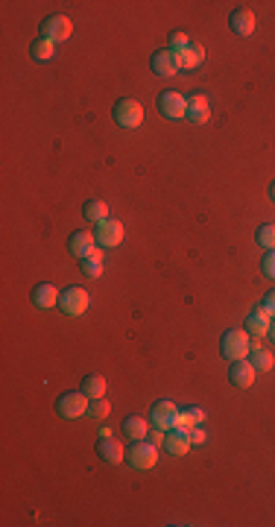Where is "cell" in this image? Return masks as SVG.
Masks as SVG:
<instances>
[{"mask_svg": "<svg viewBox=\"0 0 275 527\" xmlns=\"http://www.w3.org/2000/svg\"><path fill=\"white\" fill-rule=\"evenodd\" d=\"M219 351H223V358L226 360H243L249 358V351H252V340H249V331H240V328H235V331H228L223 334V343H219Z\"/></svg>", "mask_w": 275, "mask_h": 527, "instance_id": "6da1fadb", "label": "cell"}, {"mask_svg": "<svg viewBox=\"0 0 275 527\" xmlns=\"http://www.w3.org/2000/svg\"><path fill=\"white\" fill-rule=\"evenodd\" d=\"M126 460L132 463V469H152L158 463V445H152L150 439H138L126 452Z\"/></svg>", "mask_w": 275, "mask_h": 527, "instance_id": "7a4b0ae2", "label": "cell"}, {"mask_svg": "<svg viewBox=\"0 0 275 527\" xmlns=\"http://www.w3.org/2000/svg\"><path fill=\"white\" fill-rule=\"evenodd\" d=\"M88 408H91V399L85 393H64L56 401V410L62 419H80V416L88 413Z\"/></svg>", "mask_w": 275, "mask_h": 527, "instance_id": "3957f363", "label": "cell"}, {"mask_svg": "<svg viewBox=\"0 0 275 527\" xmlns=\"http://www.w3.org/2000/svg\"><path fill=\"white\" fill-rule=\"evenodd\" d=\"M115 120L123 129H138L141 124H144V106H141L138 100H132V97H126V100H120L115 106Z\"/></svg>", "mask_w": 275, "mask_h": 527, "instance_id": "277c9868", "label": "cell"}, {"mask_svg": "<svg viewBox=\"0 0 275 527\" xmlns=\"http://www.w3.org/2000/svg\"><path fill=\"white\" fill-rule=\"evenodd\" d=\"M179 408H176L173 401H156L152 404V413H150V422L152 428H161V431H173V428H179Z\"/></svg>", "mask_w": 275, "mask_h": 527, "instance_id": "5b68a950", "label": "cell"}, {"mask_svg": "<svg viewBox=\"0 0 275 527\" xmlns=\"http://www.w3.org/2000/svg\"><path fill=\"white\" fill-rule=\"evenodd\" d=\"M94 235H97V244H100L103 249H115V246L123 244L126 229H123V223H120L117 217H108V220H103V223L97 226Z\"/></svg>", "mask_w": 275, "mask_h": 527, "instance_id": "8992f818", "label": "cell"}, {"mask_svg": "<svg viewBox=\"0 0 275 527\" xmlns=\"http://www.w3.org/2000/svg\"><path fill=\"white\" fill-rule=\"evenodd\" d=\"M88 305H91V299H88L85 288H64L62 299H59L62 314H68V316H82L88 311Z\"/></svg>", "mask_w": 275, "mask_h": 527, "instance_id": "52a82bcc", "label": "cell"}, {"mask_svg": "<svg viewBox=\"0 0 275 527\" xmlns=\"http://www.w3.org/2000/svg\"><path fill=\"white\" fill-rule=\"evenodd\" d=\"M71 32H73V24H71L68 15H50V18H44V24H41V36L50 38L53 44L68 41Z\"/></svg>", "mask_w": 275, "mask_h": 527, "instance_id": "ba28073f", "label": "cell"}, {"mask_svg": "<svg viewBox=\"0 0 275 527\" xmlns=\"http://www.w3.org/2000/svg\"><path fill=\"white\" fill-rule=\"evenodd\" d=\"M158 112L170 120H182L188 117V97H182L179 91H164L158 97Z\"/></svg>", "mask_w": 275, "mask_h": 527, "instance_id": "9c48e42d", "label": "cell"}, {"mask_svg": "<svg viewBox=\"0 0 275 527\" xmlns=\"http://www.w3.org/2000/svg\"><path fill=\"white\" fill-rule=\"evenodd\" d=\"M68 246H71V255H76V258H91L94 252H97V235L94 232H88V229H80V232H73L71 235V240H68Z\"/></svg>", "mask_w": 275, "mask_h": 527, "instance_id": "30bf717a", "label": "cell"}, {"mask_svg": "<svg viewBox=\"0 0 275 527\" xmlns=\"http://www.w3.org/2000/svg\"><path fill=\"white\" fill-rule=\"evenodd\" d=\"M150 68L156 76H176L179 73V59H176V50H158V53H152V59H150Z\"/></svg>", "mask_w": 275, "mask_h": 527, "instance_id": "8fae6325", "label": "cell"}, {"mask_svg": "<svg viewBox=\"0 0 275 527\" xmlns=\"http://www.w3.org/2000/svg\"><path fill=\"white\" fill-rule=\"evenodd\" d=\"M255 375H258V369L252 366V360H235L232 364V369H228V378H232V384L235 387H240V390H246V387H252L255 384Z\"/></svg>", "mask_w": 275, "mask_h": 527, "instance_id": "7c38bea8", "label": "cell"}, {"mask_svg": "<svg viewBox=\"0 0 275 527\" xmlns=\"http://www.w3.org/2000/svg\"><path fill=\"white\" fill-rule=\"evenodd\" d=\"M270 328H272V316L263 311V305L246 316V331L252 337H270Z\"/></svg>", "mask_w": 275, "mask_h": 527, "instance_id": "4fadbf2b", "label": "cell"}, {"mask_svg": "<svg viewBox=\"0 0 275 527\" xmlns=\"http://www.w3.org/2000/svg\"><path fill=\"white\" fill-rule=\"evenodd\" d=\"M228 21H232V30L237 32V36H243V38L252 36V32H255V24H258L255 12H252V9H246V6H237Z\"/></svg>", "mask_w": 275, "mask_h": 527, "instance_id": "5bb4252c", "label": "cell"}, {"mask_svg": "<svg viewBox=\"0 0 275 527\" xmlns=\"http://www.w3.org/2000/svg\"><path fill=\"white\" fill-rule=\"evenodd\" d=\"M188 120H191V124H196V126L211 120V106H208V97H205V94L188 97Z\"/></svg>", "mask_w": 275, "mask_h": 527, "instance_id": "9a60e30c", "label": "cell"}, {"mask_svg": "<svg viewBox=\"0 0 275 527\" xmlns=\"http://www.w3.org/2000/svg\"><path fill=\"white\" fill-rule=\"evenodd\" d=\"M97 452H100V457L106 460L108 466H120L126 460V448L117 443L115 436H106V439H100V445H97Z\"/></svg>", "mask_w": 275, "mask_h": 527, "instance_id": "2e32d148", "label": "cell"}, {"mask_svg": "<svg viewBox=\"0 0 275 527\" xmlns=\"http://www.w3.org/2000/svg\"><path fill=\"white\" fill-rule=\"evenodd\" d=\"M164 448H167L173 457H184V454L191 452V436H188V431H182V428H173V431H167Z\"/></svg>", "mask_w": 275, "mask_h": 527, "instance_id": "e0dca14e", "label": "cell"}, {"mask_svg": "<svg viewBox=\"0 0 275 527\" xmlns=\"http://www.w3.org/2000/svg\"><path fill=\"white\" fill-rule=\"evenodd\" d=\"M59 299H62V293L53 288V284H47V281L38 284V288H32V305L41 307V311H47V307H56Z\"/></svg>", "mask_w": 275, "mask_h": 527, "instance_id": "ac0fdd59", "label": "cell"}, {"mask_svg": "<svg viewBox=\"0 0 275 527\" xmlns=\"http://www.w3.org/2000/svg\"><path fill=\"white\" fill-rule=\"evenodd\" d=\"M150 419H144V416H126L123 419V434L132 439V443H138V439H147L150 434Z\"/></svg>", "mask_w": 275, "mask_h": 527, "instance_id": "d6986e66", "label": "cell"}, {"mask_svg": "<svg viewBox=\"0 0 275 527\" xmlns=\"http://www.w3.org/2000/svg\"><path fill=\"white\" fill-rule=\"evenodd\" d=\"M176 59H179V71H193V68H200V65L205 62V47H200V44H191L188 50L176 53Z\"/></svg>", "mask_w": 275, "mask_h": 527, "instance_id": "ffe728a7", "label": "cell"}, {"mask_svg": "<svg viewBox=\"0 0 275 527\" xmlns=\"http://www.w3.org/2000/svg\"><path fill=\"white\" fill-rule=\"evenodd\" d=\"M82 214H85L88 223L100 226L103 220H108V205H106L103 200H88V202L82 205Z\"/></svg>", "mask_w": 275, "mask_h": 527, "instance_id": "44dd1931", "label": "cell"}, {"mask_svg": "<svg viewBox=\"0 0 275 527\" xmlns=\"http://www.w3.org/2000/svg\"><path fill=\"white\" fill-rule=\"evenodd\" d=\"M106 390H108V381L103 375H88L82 381V393L88 395V399H106Z\"/></svg>", "mask_w": 275, "mask_h": 527, "instance_id": "7402d4cb", "label": "cell"}, {"mask_svg": "<svg viewBox=\"0 0 275 527\" xmlns=\"http://www.w3.org/2000/svg\"><path fill=\"white\" fill-rule=\"evenodd\" d=\"M53 56H56V44H53L50 38L38 36L36 41H32V59H38V62H50Z\"/></svg>", "mask_w": 275, "mask_h": 527, "instance_id": "603a6c76", "label": "cell"}, {"mask_svg": "<svg viewBox=\"0 0 275 527\" xmlns=\"http://www.w3.org/2000/svg\"><path fill=\"white\" fill-rule=\"evenodd\" d=\"M252 366H255L258 372H270L272 366H275V358L270 355L267 349H261L258 343L252 346Z\"/></svg>", "mask_w": 275, "mask_h": 527, "instance_id": "cb8c5ba5", "label": "cell"}, {"mask_svg": "<svg viewBox=\"0 0 275 527\" xmlns=\"http://www.w3.org/2000/svg\"><path fill=\"white\" fill-rule=\"evenodd\" d=\"M196 425H205V410L188 408V410L179 413V428H182V431H191V428H196Z\"/></svg>", "mask_w": 275, "mask_h": 527, "instance_id": "d4e9b609", "label": "cell"}, {"mask_svg": "<svg viewBox=\"0 0 275 527\" xmlns=\"http://www.w3.org/2000/svg\"><path fill=\"white\" fill-rule=\"evenodd\" d=\"M82 272L88 279H100L103 276V252L97 249L91 258H82Z\"/></svg>", "mask_w": 275, "mask_h": 527, "instance_id": "484cf974", "label": "cell"}, {"mask_svg": "<svg viewBox=\"0 0 275 527\" xmlns=\"http://www.w3.org/2000/svg\"><path fill=\"white\" fill-rule=\"evenodd\" d=\"M255 237H258V244H261L263 249H267V252H270V249H275V223L261 226Z\"/></svg>", "mask_w": 275, "mask_h": 527, "instance_id": "4316f807", "label": "cell"}, {"mask_svg": "<svg viewBox=\"0 0 275 527\" xmlns=\"http://www.w3.org/2000/svg\"><path fill=\"white\" fill-rule=\"evenodd\" d=\"M108 410H112V404H108L106 399H94L91 408H88V416H91V419H97V422H103L106 416H108Z\"/></svg>", "mask_w": 275, "mask_h": 527, "instance_id": "83f0119b", "label": "cell"}, {"mask_svg": "<svg viewBox=\"0 0 275 527\" xmlns=\"http://www.w3.org/2000/svg\"><path fill=\"white\" fill-rule=\"evenodd\" d=\"M170 44H173V50H176V53L188 50V47H191V38H188V32H182V30L170 32Z\"/></svg>", "mask_w": 275, "mask_h": 527, "instance_id": "f1b7e54d", "label": "cell"}, {"mask_svg": "<svg viewBox=\"0 0 275 527\" xmlns=\"http://www.w3.org/2000/svg\"><path fill=\"white\" fill-rule=\"evenodd\" d=\"M261 270H263V276H267V279H275V249H270L267 255H263Z\"/></svg>", "mask_w": 275, "mask_h": 527, "instance_id": "f546056e", "label": "cell"}, {"mask_svg": "<svg viewBox=\"0 0 275 527\" xmlns=\"http://www.w3.org/2000/svg\"><path fill=\"white\" fill-rule=\"evenodd\" d=\"M147 439H150V443L152 445H164V439H167V431H161V428H150V434H147Z\"/></svg>", "mask_w": 275, "mask_h": 527, "instance_id": "4dcf8cb0", "label": "cell"}, {"mask_svg": "<svg viewBox=\"0 0 275 527\" xmlns=\"http://www.w3.org/2000/svg\"><path fill=\"white\" fill-rule=\"evenodd\" d=\"M188 436H191V445H202V443H205V428H202V425L191 428Z\"/></svg>", "mask_w": 275, "mask_h": 527, "instance_id": "1f68e13d", "label": "cell"}, {"mask_svg": "<svg viewBox=\"0 0 275 527\" xmlns=\"http://www.w3.org/2000/svg\"><path fill=\"white\" fill-rule=\"evenodd\" d=\"M263 311H267L272 320H275V288H272L267 296H263Z\"/></svg>", "mask_w": 275, "mask_h": 527, "instance_id": "d6a6232c", "label": "cell"}, {"mask_svg": "<svg viewBox=\"0 0 275 527\" xmlns=\"http://www.w3.org/2000/svg\"><path fill=\"white\" fill-rule=\"evenodd\" d=\"M270 196H272V202H275V182H272V188H270Z\"/></svg>", "mask_w": 275, "mask_h": 527, "instance_id": "836d02e7", "label": "cell"}, {"mask_svg": "<svg viewBox=\"0 0 275 527\" xmlns=\"http://www.w3.org/2000/svg\"><path fill=\"white\" fill-rule=\"evenodd\" d=\"M270 337H272V340H275V323H272V328H270Z\"/></svg>", "mask_w": 275, "mask_h": 527, "instance_id": "e575fe53", "label": "cell"}]
</instances>
